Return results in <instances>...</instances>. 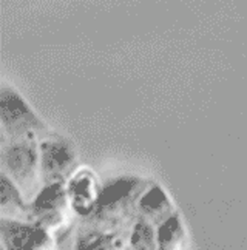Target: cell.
I'll use <instances>...</instances> for the list:
<instances>
[{
	"label": "cell",
	"mask_w": 247,
	"mask_h": 250,
	"mask_svg": "<svg viewBox=\"0 0 247 250\" xmlns=\"http://www.w3.org/2000/svg\"><path fill=\"white\" fill-rule=\"evenodd\" d=\"M73 167V153L62 141L46 139L41 146V173L46 178V186L61 184L63 176L70 175Z\"/></svg>",
	"instance_id": "cell-1"
},
{
	"label": "cell",
	"mask_w": 247,
	"mask_h": 250,
	"mask_svg": "<svg viewBox=\"0 0 247 250\" xmlns=\"http://www.w3.org/2000/svg\"><path fill=\"white\" fill-rule=\"evenodd\" d=\"M185 227L175 213L158 227V250H187Z\"/></svg>",
	"instance_id": "cell-2"
}]
</instances>
